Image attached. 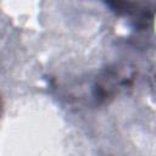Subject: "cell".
I'll return each mask as SVG.
<instances>
[{"label":"cell","mask_w":156,"mask_h":156,"mask_svg":"<svg viewBox=\"0 0 156 156\" xmlns=\"http://www.w3.org/2000/svg\"><path fill=\"white\" fill-rule=\"evenodd\" d=\"M133 74L121 67L106 68L96 79L94 87V95L96 100L105 101L113 96L118 89L127 87L132 83Z\"/></svg>","instance_id":"6da1fadb"}]
</instances>
